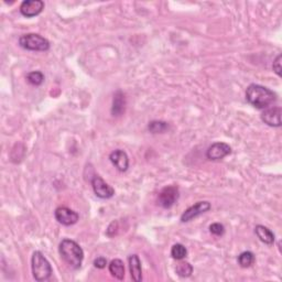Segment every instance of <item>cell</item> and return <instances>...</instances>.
<instances>
[{
    "instance_id": "cb8c5ba5",
    "label": "cell",
    "mask_w": 282,
    "mask_h": 282,
    "mask_svg": "<svg viewBox=\"0 0 282 282\" xmlns=\"http://www.w3.org/2000/svg\"><path fill=\"white\" fill-rule=\"evenodd\" d=\"M94 266L98 269H104L107 266V259L104 258V257H98V258L94 260Z\"/></svg>"
},
{
    "instance_id": "7402d4cb",
    "label": "cell",
    "mask_w": 282,
    "mask_h": 282,
    "mask_svg": "<svg viewBox=\"0 0 282 282\" xmlns=\"http://www.w3.org/2000/svg\"><path fill=\"white\" fill-rule=\"evenodd\" d=\"M210 231L214 236H223L225 234V226L221 223H214L210 226Z\"/></svg>"
},
{
    "instance_id": "52a82bcc",
    "label": "cell",
    "mask_w": 282,
    "mask_h": 282,
    "mask_svg": "<svg viewBox=\"0 0 282 282\" xmlns=\"http://www.w3.org/2000/svg\"><path fill=\"white\" fill-rule=\"evenodd\" d=\"M211 209H212V205L210 202H208V200H200V202H197L196 204L192 205L191 208L183 212V214L181 215V222L182 223L191 222L192 219L198 217L199 215L204 214L206 212H209Z\"/></svg>"
},
{
    "instance_id": "ffe728a7",
    "label": "cell",
    "mask_w": 282,
    "mask_h": 282,
    "mask_svg": "<svg viewBox=\"0 0 282 282\" xmlns=\"http://www.w3.org/2000/svg\"><path fill=\"white\" fill-rule=\"evenodd\" d=\"M171 256L175 260H182L187 256V249L182 244H175L171 248Z\"/></svg>"
},
{
    "instance_id": "2e32d148",
    "label": "cell",
    "mask_w": 282,
    "mask_h": 282,
    "mask_svg": "<svg viewBox=\"0 0 282 282\" xmlns=\"http://www.w3.org/2000/svg\"><path fill=\"white\" fill-rule=\"evenodd\" d=\"M109 272L112 277H115L118 280H123L125 278V265L123 260L120 259H114L110 261L108 265Z\"/></svg>"
},
{
    "instance_id": "30bf717a",
    "label": "cell",
    "mask_w": 282,
    "mask_h": 282,
    "mask_svg": "<svg viewBox=\"0 0 282 282\" xmlns=\"http://www.w3.org/2000/svg\"><path fill=\"white\" fill-rule=\"evenodd\" d=\"M281 114L280 106H272L264 110L261 114V120L270 127H281Z\"/></svg>"
},
{
    "instance_id": "e0dca14e",
    "label": "cell",
    "mask_w": 282,
    "mask_h": 282,
    "mask_svg": "<svg viewBox=\"0 0 282 282\" xmlns=\"http://www.w3.org/2000/svg\"><path fill=\"white\" fill-rule=\"evenodd\" d=\"M169 129V124L161 120L150 122L148 125V130L151 134H164Z\"/></svg>"
},
{
    "instance_id": "6da1fadb",
    "label": "cell",
    "mask_w": 282,
    "mask_h": 282,
    "mask_svg": "<svg viewBox=\"0 0 282 282\" xmlns=\"http://www.w3.org/2000/svg\"><path fill=\"white\" fill-rule=\"evenodd\" d=\"M247 102L257 109H266L277 100V95L271 90L258 84H250L246 90Z\"/></svg>"
},
{
    "instance_id": "5b68a950",
    "label": "cell",
    "mask_w": 282,
    "mask_h": 282,
    "mask_svg": "<svg viewBox=\"0 0 282 282\" xmlns=\"http://www.w3.org/2000/svg\"><path fill=\"white\" fill-rule=\"evenodd\" d=\"M179 196H180V192L178 186L175 185L166 186L165 189H162V191L159 193V197H158L159 205L162 206L164 209H170L178 202Z\"/></svg>"
},
{
    "instance_id": "44dd1931",
    "label": "cell",
    "mask_w": 282,
    "mask_h": 282,
    "mask_svg": "<svg viewBox=\"0 0 282 282\" xmlns=\"http://www.w3.org/2000/svg\"><path fill=\"white\" fill-rule=\"evenodd\" d=\"M27 80L33 86H40L43 82H45V75L40 71H33L30 72L27 75Z\"/></svg>"
},
{
    "instance_id": "5bb4252c",
    "label": "cell",
    "mask_w": 282,
    "mask_h": 282,
    "mask_svg": "<svg viewBox=\"0 0 282 282\" xmlns=\"http://www.w3.org/2000/svg\"><path fill=\"white\" fill-rule=\"evenodd\" d=\"M128 264L131 278L136 282H140L142 280V269L141 261L138 255H130L128 258Z\"/></svg>"
},
{
    "instance_id": "d6986e66",
    "label": "cell",
    "mask_w": 282,
    "mask_h": 282,
    "mask_svg": "<svg viewBox=\"0 0 282 282\" xmlns=\"http://www.w3.org/2000/svg\"><path fill=\"white\" fill-rule=\"evenodd\" d=\"M255 255L252 252H244L238 256V265L243 268H248L255 262Z\"/></svg>"
},
{
    "instance_id": "603a6c76",
    "label": "cell",
    "mask_w": 282,
    "mask_h": 282,
    "mask_svg": "<svg viewBox=\"0 0 282 282\" xmlns=\"http://www.w3.org/2000/svg\"><path fill=\"white\" fill-rule=\"evenodd\" d=\"M281 59H282V56L281 55H278L277 58H275V60L273 61V64H272V68H273V71L274 73L278 75V76H281Z\"/></svg>"
},
{
    "instance_id": "9a60e30c",
    "label": "cell",
    "mask_w": 282,
    "mask_h": 282,
    "mask_svg": "<svg viewBox=\"0 0 282 282\" xmlns=\"http://www.w3.org/2000/svg\"><path fill=\"white\" fill-rule=\"evenodd\" d=\"M255 234L259 238L260 241L266 244V245L271 246L274 244V234L268 227L264 226V225H257L255 227Z\"/></svg>"
},
{
    "instance_id": "7a4b0ae2",
    "label": "cell",
    "mask_w": 282,
    "mask_h": 282,
    "mask_svg": "<svg viewBox=\"0 0 282 282\" xmlns=\"http://www.w3.org/2000/svg\"><path fill=\"white\" fill-rule=\"evenodd\" d=\"M59 252L66 264L72 269H79L84 260V252L76 241L72 239H63L60 243Z\"/></svg>"
},
{
    "instance_id": "7c38bea8",
    "label": "cell",
    "mask_w": 282,
    "mask_h": 282,
    "mask_svg": "<svg viewBox=\"0 0 282 282\" xmlns=\"http://www.w3.org/2000/svg\"><path fill=\"white\" fill-rule=\"evenodd\" d=\"M109 160L118 171L126 172L129 168L128 154L122 149H117L109 154Z\"/></svg>"
},
{
    "instance_id": "8992f818",
    "label": "cell",
    "mask_w": 282,
    "mask_h": 282,
    "mask_svg": "<svg viewBox=\"0 0 282 282\" xmlns=\"http://www.w3.org/2000/svg\"><path fill=\"white\" fill-rule=\"evenodd\" d=\"M92 187L95 195L99 198L107 199L115 195L114 187L107 184L99 175H94L92 179Z\"/></svg>"
},
{
    "instance_id": "4fadbf2b",
    "label": "cell",
    "mask_w": 282,
    "mask_h": 282,
    "mask_svg": "<svg viewBox=\"0 0 282 282\" xmlns=\"http://www.w3.org/2000/svg\"><path fill=\"white\" fill-rule=\"evenodd\" d=\"M126 95H125L124 92L117 91L114 94V98H112V106H111V115L112 116H120L125 112L126 109Z\"/></svg>"
},
{
    "instance_id": "277c9868",
    "label": "cell",
    "mask_w": 282,
    "mask_h": 282,
    "mask_svg": "<svg viewBox=\"0 0 282 282\" xmlns=\"http://www.w3.org/2000/svg\"><path fill=\"white\" fill-rule=\"evenodd\" d=\"M19 46L28 51L46 52L50 49V42L37 33H28L19 37Z\"/></svg>"
},
{
    "instance_id": "3957f363",
    "label": "cell",
    "mask_w": 282,
    "mask_h": 282,
    "mask_svg": "<svg viewBox=\"0 0 282 282\" xmlns=\"http://www.w3.org/2000/svg\"><path fill=\"white\" fill-rule=\"evenodd\" d=\"M31 269H32L33 278L39 282L49 280L53 272L51 264L41 252L33 253L31 258Z\"/></svg>"
},
{
    "instance_id": "9c48e42d",
    "label": "cell",
    "mask_w": 282,
    "mask_h": 282,
    "mask_svg": "<svg viewBox=\"0 0 282 282\" xmlns=\"http://www.w3.org/2000/svg\"><path fill=\"white\" fill-rule=\"evenodd\" d=\"M231 153V148L225 142H215L209 147L206 151V158L211 161H218Z\"/></svg>"
},
{
    "instance_id": "ba28073f",
    "label": "cell",
    "mask_w": 282,
    "mask_h": 282,
    "mask_svg": "<svg viewBox=\"0 0 282 282\" xmlns=\"http://www.w3.org/2000/svg\"><path fill=\"white\" fill-rule=\"evenodd\" d=\"M54 217L60 224L64 226H72L76 224L79 219V215L77 212H75L71 209L65 208V206H60L54 212Z\"/></svg>"
},
{
    "instance_id": "8fae6325",
    "label": "cell",
    "mask_w": 282,
    "mask_h": 282,
    "mask_svg": "<svg viewBox=\"0 0 282 282\" xmlns=\"http://www.w3.org/2000/svg\"><path fill=\"white\" fill-rule=\"evenodd\" d=\"M45 9V3L42 0H24L20 6L21 15L27 18H33L40 15Z\"/></svg>"
},
{
    "instance_id": "ac0fdd59",
    "label": "cell",
    "mask_w": 282,
    "mask_h": 282,
    "mask_svg": "<svg viewBox=\"0 0 282 282\" xmlns=\"http://www.w3.org/2000/svg\"><path fill=\"white\" fill-rule=\"evenodd\" d=\"M175 272H177V274L180 275V277L189 278L193 272V267L189 262L180 261L177 267H175Z\"/></svg>"
}]
</instances>
